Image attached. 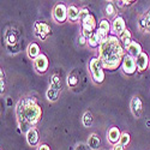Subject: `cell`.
I'll list each match as a JSON object with an SVG mask.
<instances>
[{
    "label": "cell",
    "instance_id": "1",
    "mask_svg": "<svg viewBox=\"0 0 150 150\" xmlns=\"http://www.w3.org/2000/svg\"><path fill=\"white\" fill-rule=\"evenodd\" d=\"M125 57V49L120 39L115 35H109L98 47V60L103 69L115 70L118 69Z\"/></svg>",
    "mask_w": 150,
    "mask_h": 150
},
{
    "label": "cell",
    "instance_id": "2",
    "mask_svg": "<svg viewBox=\"0 0 150 150\" xmlns=\"http://www.w3.org/2000/svg\"><path fill=\"white\" fill-rule=\"evenodd\" d=\"M16 115L22 132H28L41 120L42 108L33 97L22 98L17 103Z\"/></svg>",
    "mask_w": 150,
    "mask_h": 150
},
{
    "label": "cell",
    "instance_id": "3",
    "mask_svg": "<svg viewBox=\"0 0 150 150\" xmlns=\"http://www.w3.org/2000/svg\"><path fill=\"white\" fill-rule=\"evenodd\" d=\"M89 69H90V73L91 77L94 79L95 83L101 84L105 81V69L101 65V61L98 60V58H93L89 62Z\"/></svg>",
    "mask_w": 150,
    "mask_h": 150
},
{
    "label": "cell",
    "instance_id": "4",
    "mask_svg": "<svg viewBox=\"0 0 150 150\" xmlns=\"http://www.w3.org/2000/svg\"><path fill=\"white\" fill-rule=\"evenodd\" d=\"M34 31H35V35L39 37V39H41V40H46L47 37L52 34L51 27H49L47 23L40 22V21L35 22V24H34Z\"/></svg>",
    "mask_w": 150,
    "mask_h": 150
},
{
    "label": "cell",
    "instance_id": "5",
    "mask_svg": "<svg viewBox=\"0 0 150 150\" xmlns=\"http://www.w3.org/2000/svg\"><path fill=\"white\" fill-rule=\"evenodd\" d=\"M121 69L124 73H126L127 76H132L137 71V64H136V59L132 58L129 54H125L122 62H121Z\"/></svg>",
    "mask_w": 150,
    "mask_h": 150
},
{
    "label": "cell",
    "instance_id": "6",
    "mask_svg": "<svg viewBox=\"0 0 150 150\" xmlns=\"http://www.w3.org/2000/svg\"><path fill=\"white\" fill-rule=\"evenodd\" d=\"M53 17L58 23H64L69 19V11L65 4H58L53 10Z\"/></svg>",
    "mask_w": 150,
    "mask_h": 150
},
{
    "label": "cell",
    "instance_id": "7",
    "mask_svg": "<svg viewBox=\"0 0 150 150\" xmlns=\"http://www.w3.org/2000/svg\"><path fill=\"white\" fill-rule=\"evenodd\" d=\"M110 28H112V27H110V24H109V22H108L107 19H102L101 22H100L98 28H97V30H96V35H97L98 40H100V42H101V43L109 36Z\"/></svg>",
    "mask_w": 150,
    "mask_h": 150
},
{
    "label": "cell",
    "instance_id": "8",
    "mask_svg": "<svg viewBox=\"0 0 150 150\" xmlns=\"http://www.w3.org/2000/svg\"><path fill=\"white\" fill-rule=\"evenodd\" d=\"M34 66L36 69V71L39 73H45L47 70H48V66H49V61H48V58L45 55V54H40L35 60H34Z\"/></svg>",
    "mask_w": 150,
    "mask_h": 150
},
{
    "label": "cell",
    "instance_id": "9",
    "mask_svg": "<svg viewBox=\"0 0 150 150\" xmlns=\"http://www.w3.org/2000/svg\"><path fill=\"white\" fill-rule=\"evenodd\" d=\"M112 30H113L114 35L117 37H120L121 34L126 30V25H125V19L121 16H117L114 21L112 22Z\"/></svg>",
    "mask_w": 150,
    "mask_h": 150
},
{
    "label": "cell",
    "instance_id": "10",
    "mask_svg": "<svg viewBox=\"0 0 150 150\" xmlns=\"http://www.w3.org/2000/svg\"><path fill=\"white\" fill-rule=\"evenodd\" d=\"M131 112L132 114L136 118H139L142 115V112H143V103H142V100L138 96H134L131 100Z\"/></svg>",
    "mask_w": 150,
    "mask_h": 150
},
{
    "label": "cell",
    "instance_id": "11",
    "mask_svg": "<svg viewBox=\"0 0 150 150\" xmlns=\"http://www.w3.org/2000/svg\"><path fill=\"white\" fill-rule=\"evenodd\" d=\"M149 62H150V59H149L148 54L144 53V52H142V53L138 55V58L136 59L137 70L141 71V72H142V71H145V70L148 69V66H149Z\"/></svg>",
    "mask_w": 150,
    "mask_h": 150
},
{
    "label": "cell",
    "instance_id": "12",
    "mask_svg": "<svg viewBox=\"0 0 150 150\" xmlns=\"http://www.w3.org/2000/svg\"><path fill=\"white\" fill-rule=\"evenodd\" d=\"M5 41L7 46H15L18 45V34L15 29H8L5 34Z\"/></svg>",
    "mask_w": 150,
    "mask_h": 150
},
{
    "label": "cell",
    "instance_id": "13",
    "mask_svg": "<svg viewBox=\"0 0 150 150\" xmlns=\"http://www.w3.org/2000/svg\"><path fill=\"white\" fill-rule=\"evenodd\" d=\"M107 137H108V141L112 143V144H117L120 142V137H121V132L118 127H110L108 133H107Z\"/></svg>",
    "mask_w": 150,
    "mask_h": 150
},
{
    "label": "cell",
    "instance_id": "14",
    "mask_svg": "<svg viewBox=\"0 0 150 150\" xmlns=\"http://www.w3.org/2000/svg\"><path fill=\"white\" fill-rule=\"evenodd\" d=\"M120 39V42H121V45H122V47H124V49H126L127 51V48L131 46V43L133 42L132 41V35H131V31L129 30V29H126L122 34H121V36L119 37Z\"/></svg>",
    "mask_w": 150,
    "mask_h": 150
},
{
    "label": "cell",
    "instance_id": "15",
    "mask_svg": "<svg viewBox=\"0 0 150 150\" xmlns=\"http://www.w3.org/2000/svg\"><path fill=\"white\" fill-rule=\"evenodd\" d=\"M39 139H40V137H39V132H37V130L35 127L30 129L28 132H27V141H28V144L34 146L36 145L37 143H39Z\"/></svg>",
    "mask_w": 150,
    "mask_h": 150
},
{
    "label": "cell",
    "instance_id": "16",
    "mask_svg": "<svg viewBox=\"0 0 150 150\" xmlns=\"http://www.w3.org/2000/svg\"><path fill=\"white\" fill-rule=\"evenodd\" d=\"M142 52H143V51H142V46H141L138 42H136V41H133V42L131 43V46L127 48V54L131 55V57L134 58V59L138 58V55H139Z\"/></svg>",
    "mask_w": 150,
    "mask_h": 150
},
{
    "label": "cell",
    "instance_id": "17",
    "mask_svg": "<svg viewBox=\"0 0 150 150\" xmlns=\"http://www.w3.org/2000/svg\"><path fill=\"white\" fill-rule=\"evenodd\" d=\"M40 54H41V52H40V46L37 45L36 42H31V43L28 46V55H29V58L35 60Z\"/></svg>",
    "mask_w": 150,
    "mask_h": 150
},
{
    "label": "cell",
    "instance_id": "18",
    "mask_svg": "<svg viewBox=\"0 0 150 150\" xmlns=\"http://www.w3.org/2000/svg\"><path fill=\"white\" fill-rule=\"evenodd\" d=\"M100 144H101V141H100V137L96 133H93L89 136L88 138V146L91 150H97L100 148Z\"/></svg>",
    "mask_w": 150,
    "mask_h": 150
},
{
    "label": "cell",
    "instance_id": "19",
    "mask_svg": "<svg viewBox=\"0 0 150 150\" xmlns=\"http://www.w3.org/2000/svg\"><path fill=\"white\" fill-rule=\"evenodd\" d=\"M67 11H69V19L71 22L79 21V8L76 5H70L67 7Z\"/></svg>",
    "mask_w": 150,
    "mask_h": 150
},
{
    "label": "cell",
    "instance_id": "20",
    "mask_svg": "<svg viewBox=\"0 0 150 150\" xmlns=\"http://www.w3.org/2000/svg\"><path fill=\"white\" fill-rule=\"evenodd\" d=\"M49 86H51V88L57 89V90H59V91H61L62 83H61V78H60L59 74H53L52 78H51V85H49Z\"/></svg>",
    "mask_w": 150,
    "mask_h": 150
},
{
    "label": "cell",
    "instance_id": "21",
    "mask_svg": "<svg viewBox=\"0 0 150 150\" xmlns=\"http://www.w3.org/2000/svg\"><path fill=\"white\" fill-rule=\"evenodd\" d=\"M67 83L70 86H72V88H74V86H77L78 83H79V76H78V73L76 71H73L69 74V77H67Z\"/></svg>",
    "mask_w": 150,
    "mask_h": 150
},
{
    "label": "cell",
    "instance_id": "22",
    "mask_svg": "<svg viewBox=\"0 0 150 150\" xmlns=\"http://www.w3.org/2000/svg\"><path fill=\"white\" fill-rule=\"evenodd\" d=\"M139 27L143 29V30H150V11L148 12V13L141 19L139 22Z\"/></svg>",
    "mask_w": 150,
    "mask_h": 150
},
{
    "label": "cell",
    "instance_id": "23",
    "mask_svg": "<svg viewBox=\"0 0 150 150\" xmlns=\"http://www.w3.org/2000/svg\"><path fill=\"white\" fill-rule=\"evenodd\" d=\"M59 94H60L59 90H57V89L51 88V86H49V89L47 90V94L46 95H47V98L49 100V101H57Z\"/></svg>",
    "mask_w": 150,
    "mask_h": 150
},
{
    "label": "cell",
    "instance_id": "24",
    "mask_svg": "<svg viewBox=\"0 0 150 150\" xmlns=\"http://www.w3.org/2000/svg\"><path fill=\"white\" fill-rule=\"evenodd\" d=\"M88 45H89V47H91V48H97V47H100V45H101V42H100L98 37H97V35H96V31L88 39Z\"/></svg>",
    "mask_w": 150,
    "mask_h": 150
},
{
    "label": "cell",
    "instance_id": "25",
    "mask_svg": "<svg viewBox=\"0 0 150 150\" xmlns=\"http://www.w3.org/2000/svg\"><path fill=\"white\" fill-rule=\"evenodd\" d=\"M93 114H91V112H85L84 115H83V125L85 127H89L91 126V124H93Z\"/></svg>",
    "mask_w": 150,
    "mask_h": 150
},
{
    "label": "cell",
    "instance_id": "26",
    "mask_svg": "<svg viewBox=\"0 0 150 150\" xmlns=\"http://www.w3.org/2000/svg\"><path fill=\"white\" fill-rule=\"evenodd\" d=\"M130 141H131V137H130V134L127 133V132H122L121 133V137H120V144L122 145V146H127L129 144H130Z\"/></svg>",
    "mask_w": 150,
    "mask_h": 150
},
{
    "label": "cell",
    "instance_id": "27",
    "mask_svg": "<svg viewBox=\"0 0 150 150\" xmlns=\"http://www.w3.org/2000/svg\"><path fill=\"white\" fill-rule=\"evenodd\" d=\"M90 15H91V13H90V11H89L88 7H83V8H81V10H79V22L82 23L86 17L90 16Z\"/></svg>",
    "mask_w": 150,
    "mask_h": 150
},
{
    "label": "cell",
    "instance_id": "28",
    "mask_svg": "<svg viewBox=\"0 0 150 150\" xmlns=\"http://www.w3.org/2000/svg\"><path fill=\"white\" fill-rule=\"evenodd\" d=\"M115 13V8H114V6H113V4H108L107 6H106V15L109 17V16H113Z\"/></svg>",
    "mask_w": 150,
    "mask_h": 150
},
{
    "label": "cell",
    "instance_id": "29",
    "mask_svg": "<svg viewBox=\"0 0 150 150\" xmlns=\"http://www.w3.org/2000/svg\"><path fill=\"white\" fill-rule=\"evenodd\" d=\"M0 73H1V88H0V89H1V93H4L5 91V76H4V71L1 70V72H0Z\"/></svg>",
    "mask_w": 150,
    "mask_h": 150
},
{
    "label": "cell",
    "instance_id": "30",
    "mask_svg": "<svg viewBox=\"0 0 150 150\" xmlns=\"http://www.w3.org/2000/svg\"><path fill=\"white\" fill-rule=\"evenodd\" d=\"M78 41H79V43H81L82 46H83V45H85V43H88V40H86V39H85V37H84L83 35H81V36H79Z\"/></svg>",
    "mask_w": 150,
    "mask_h": 150
},
{
    "label": "cell",
    "instance_id": "31",
    "mask_svg": "<svg viewBox=\"0 0 150 150\" xmlns=\"http://www.w3.org/2000/svg\"><path fill=\"white\" fill-rule=\"evenodd\" d=\"M113 150H125V146H122L120 143H117L113 145Z\"/></svg>",
    "mask_w": 150,
    "mask_h": 150
},
{
    "label": "cell",
    "instance_id": "32",
    "mask_svg": "<svg viewBox=\"0 0 150 150\" xmlns=\"http://www.w3.org/2000/svg\"><path fill=\"white\" fill-rule=\"evenodd\" d=\"M39 150H51V148H49L47 144H41L39 146Z\"/></svg>",
    "mask_w": 150,
    "mask_h": 150
},
{
    "label": "cell",
    "instance_id": "33",
    "mask_svg": "<svg viewBox=\"0 0 150 150\" xmlns=\"http://www.w3.org/2000/svg\"><path fill=\"white\" fill-rule=\"evenodd\" d=\"M134 1H124V5H131V4H133Z\"/></svg>",
    "mask_w": 150,
    "mask_h": 150
},
{
    "label": "cell",
    "instance_id": "34",
    "mask_svg": "<svg viewBox=\"0 0 150 150\" xmlns=\"http://www.w3.org/2000/svg\"><path fill=\"white\" fill-rule=\"evenodd\" d=\"M77 150H83V145H79V148Z\"/></svg>",
    "mask_w": 150,
    "mask_h": 150
},
{
    "label": "cell",
    "instance_id": "35",
    "mask_svg": "<svg viewBox=\"0 0 150 150\" xmlns=\"http://www.w3.org/2000/svg\"><path fill=\"white\" fill-rule=\"evenodd\" d=\"M149 66H150V62H149Z\"/></svg>",
    "mask_w": 150,
    "mask_h": 150
}]
</instances>
